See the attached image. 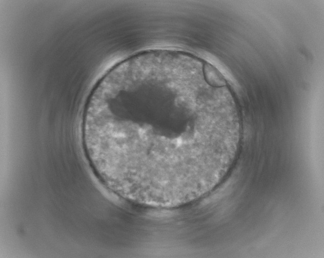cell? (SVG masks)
Returning a JSON list of instances; mask_svg holds the SVG:
<instances>
[{"label": "cell", "mask_w": 324, "mask_h": 258, "mask_svg": "<svg viewBox=\"0 0 324 258\" xmlns=\"http://www.w3.org/2000/svg\"><path fill=\"white\" fill-rule=\"evenodd\" d=\"M189 98L157 90L93 110L83 133L97 168L119 187L147 196L174 197L194 188L218 150L215 141L193 133Z\"/></svg>", "instance_id": "1"}]
</instances>
